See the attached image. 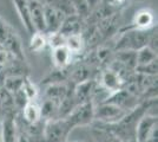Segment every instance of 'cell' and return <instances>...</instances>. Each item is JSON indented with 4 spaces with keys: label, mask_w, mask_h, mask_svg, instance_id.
I'll return each mask as SVG.
<instances>
[{
    "label": "cell",
    "mask_w": 158,
    "mask_h": 142,
    "mask_svg": "<svg viewBox=\"0 0 158 142\" xmlns=\"http://www.w3.org/2000/svg\"><path fill=\"white\" fill-rule=\"evenodd\" d=\"M130 111L120 108L110 102H102L94 107V120L106 123V124H117L125 117Z\"/></svg>",
    "instance_id": "obj_1"
},
{
    "label": "cell",
    "mask_w": 158,
    "mask_h": 142,
    "mask_svg": "<svg viewBox=\"0 0 158 142\" xmlns=\"http://www.w3.org/2000/svg\"><path fill=\"white\" fill-rule=\"evenodd\" d=\"M149 39H150V34L148 33V31L127 30V32H124L117 41L116 51L119 50L137 51L139 49L146 46L149 44Z\"/></svg>",
    "instance_id": "obj_2"
},
{
    "label": "cell",
    "mask_w": 158,
    "mask_h": 142,
    "mask_svg": "<svg viewBox=\"0 0 158 142\" xmlns=\"http://www.w3.org/2000/svg\"><path fill=\"white\" fill-rule=\"evenodd\" d=\"M72 126L66 118H53L46 121L43 135L45 142H65Z\"/></svg>",
    "instance_id": "obj_3"
},
{
    "label": "cell",
    "mask_w": 158,
    "mask_h": 142,
    "mask_svg": "<svg viewBox=\"0 0 158 142\" xmlns=\"http://www.w3.org/2000/svg\"><path fill=\"white\" fill-rule=\"evenodd\" d=\"M135 133L137 142H157V116L146 114L140 116Z\"/></svg>",
    "instance_id": "obj_4"
},
{
    "label": "cell",
    "mask_w": 158,
    "mask_h": 142,
    "mask_svg": "<svg viewBox=\"0 0 158 142\" xmlns=\"http://www.w3.org/2000/svg\"><path fill=\"white\" fill-rule=\"evenodd\" d=\"M70 122L72 128L78 126H87L94 120V104L92 101L80 103L69 114V116L64 117Z\"/></svg>",
    "instance_id": "obj_5"
},
{
    "label": "cell",
    "mask_w": 158,
    "mask_h": 142,
    "mask_svg": "<svg viewBox=\"0 0 158 142\" xmlns=\"http://www.w3.org/2000/svg\"><path fill=\"white\" fill-rule=\"evenodd\" d=\"M66 15L61 10L53 6H44V20H45V34L59 32Z\"/></svg>",
    "instance_id": "obj_6"
},
{
    "label": "cell",
    "mask_w": 158,
    "mask_h": 142,
    "mask_svg": "<svg viewBox=\"0 0 158 142\" xmlns=\"http://www.w3.org/2000/svg\"><path fill=\"white\" fill-rule=\"evenodd\" d=\"M156 25V14L151 8H140L133 14L131 26L129 30H138V31H150Z\"/></svg>",
    "instance_id": "obj_7"
},
{
    "label": "cell",
    "mask_w": 158,
    "mask_h": 142,
    "mask_svg": "<svg viewBox=\"0 0 158 142\" xmlns=\"http://www.w3.org/2000/svg\"><path fill=\"white\" fill-rule=\"evenodd\" d=\"M100 84L109 93V96L124 88L125 81L111 68L105 69L100 75Z\"/></svg>",
    "instance_id": "obj_8"
},
{
    "label": "cell",
    "mask_w": 158,
    "mask_h": 142,
    "mask_svg": "<svg viewBox=\"0 0 158 142\" xmlns=\"http://www.w3.org/2000/svg\"><path fill=\"white\" fill-rule=\"evenodd\" d=\"M51 57H52L54 68L57 70H60V71H64L69 68L73 59V54H71V51L65 45L53 47Z\"/></svg>",
    "instance_id": "obj_9"
},
{
    "label": "cell",
    "mask_w": 158,
    "mask_h": 142,
    "mask_svg": "<svg viewBox=\"0 0 158 142\" xmlns=\"http://www.w3.org/2000/svg\"><path fill=\"white\" fill-rule=\"evenodd\" d=\"M30 17L34 32L45 33V20H44V6L35 0H28Z\"/></svg>",
    "instance_id": "obj_10"
},
{
    "label": "cell",
    "mask_w": 158,
    "mask_h": 142,
    "mask_svg": "<svg viewBox=\"0 0 158 142\" xmlns=\"http://www.w3.org/2000/svg\"><path fill=\"white\" fill-rule=\"evenodd\" d=\"M94 93H96V83L92 80H89V81L78 83L73 90L72 95L77 104H80V103L91 101V97Z\"/></svg>",
    "instance_id": "obj_11"
},
{
    "label": "cell",
    "mask_w": 158,
    "mask_h": 142,
    "mask_svg": "<svg viewBox=\"0 0 158 142\" xmlns=\"http://www.w3.org/2000/svg\"><path fill=\"white\" fill-rule=\"evenodd\" d=\"M15 11L19 15L20 20L23 25L26 28L27 33L32 36L34 33V28L31 23V17H30V7H28V0H12Z\"/></svg>",
    "instance_id": "obj_12"
},
{
    "label": "cell",
    "mask_w": 158,
    "mask_h": 142,
    "mask_svg": "<svg viewBox=\"0 0 158 142\" xmlns=\"http://www.w3.org/2000/svg\"><path fill=\"white\" fill-rule=\"evenodd\" d=\"M69 94H70L69 87L64 82L48 83L45 89V98L57 102H61Z\"/></svg>",
    "instance_id": "obj_13"
},
{
    "label": "cell",
    "mask_w": 158,
    "mask_h": 142,
    "mask_svg": "<svg viewBox=\"0 0 158 142\" xmlns=\"http://www.w3.org/2000/svg\"><path fill=\"white\" fill-rule=\"evenodd\" d=\"M23 118L30 126H35L41 120L40 104L37 101H28L23 107Z\"/></svg>",
    "instance_id": "obj_14"
},
{
    "label": "cell",
    "mask_w": 158,
    "mask_h": 142,
    "mask_svg": "<svg viewBox=\"0 0 158 142\" xmlns=\"http://www.w3.org/2000/svg\"><path fill=\"white\" fill-rule=\"evenodd\" d=\"M1 123V133H2V142H17L18 137V127L15 120L12 116H6L2 118Z\"/></svg>",
    "instance_id": "obj_15"
},
{
    "label": "cell",
    "mask_w": 158,
    "mask_h": 142,
    "mask_svg": "<svg viewBox=\"0 0 158 142\" xmlns=\"http://www.w3.org/2000/svg\"><path fill=\"white\" fill-rule=\"evenodd\" d=\"M80 30H81V17L73 14V15L66 17V19L60 27L59 33L63 37H67L71 34L80 33Z\"/></svg>",
    "instance_id": "obj_16"
},
{
    "label": "cell",
    "mask_w": 158,
    "mask_h": 142,
    "mask_svg": "<svg viewBox=\"0 0 158 142\" xmlns=\"http://www.w3.org/2000/svg\"><path fill=\"white\" fill-rule=\"evenodd\" d=\"M59 105L60 102L45 98L44 102L40 104V115H41V118H45L46 121H50V120H53V118H58Z\"/></svg>",
    "instance_id": "obj_17"
},
{
    "label": "cell",
    "mask_w": 158,
    "mask_h": 142,
    "mask_svg": "<svg viewBox=\"0 0 158 142\" xmlns=\"http://www.w3.org/2000/svg\"><path fill=\"white\" fill-rule=\"evenodd\" d=\"M157 61V51L150 46H144L136 51V67H142Z\"/></svg>",
    "instance_id": "obj_18"
},
{
    "label": "cell",
    "mask_w": 158,
    "mask_h": 142,
    "mask_svg": "<svg viewBox=\"0 0 158 142\" xmlns=\"http://www.w3.org/2000/svg\"><path fill=\"white\" fill-rule=\"evenodd\" d=\"M113 61L118 62V63L123 64L127 69L135 71V68H136V51H131V50L116 51Z\"/></svg>",
    "instance_id": "obj_19"
},
{
    "label": "cell",
    "mask_w": 158,
    "mask_h": 142,
    "mask_svg": "<svg viewBox=\"0 0 158 142\" xmlns=\"http://www.w3.org/2000/svg\"><path fill=\"white\" fill-rule=\"evenodd\" d=\"M43 6H53L61 10L64 13L69 15L76 14V10L72 4V0H35Z\"/></svg>",
    "instance_id": "obj_20"
},
{
    "label": "cell",
    "mask_w": 158,
    "mask_h": 142,
    "mask_svg": "<svg viewBox=\"0 0 158 142\" xmlns=\"http://www.w3.org/2000/svg\"><path fill=\"white\" fill-rule=\"evenodd\" d=\"M64 45L71 51V54L73 56L80 54L83 51V47H84V39H83L81 33L71 34V36L65 37Z\"/></svg>",
    "instance_id": "obj_21"
},
{
    "label": "cell",
    "mask_w": 158,
    "mask_h": 142,
    "mask_svg": "<svg viewBox=\"0 0 158 142\" xmlns=\"http://www.w3.org/2000/svg\"><path fill=\"white\" fill-rule=\"evenodd\" d=\"M47 45V38L46 34L41 33V32H34L31 36V39H30V50L32 52H40L43 51Z\"/></svg>",
    "instance_id": "obj_22"
},
{
    "label": "cell",
    "mask_w": 158,
    "mask_h": 142,
    "mask_svg": "<svg viewBox=\"0 0 158 142\" xmlns=\"http://www.w3.org/2000/svg\"><path fill=\"white\" fill-rule=\"evenodd\" d=\"M24 81H25V77H23V76H14V75L8 76L5 78L4 88L6 89L10 94L14 95L21 89Z\"/></svg>",
    "instance_id": "obj_23"
},
{
    "label": "cell",
    "mask_w": 158,
    "mask_h": 142,
    "mask_svg": "<svg viewBox=\"0 0 158 142\" xmlns=\"http://www.w3.org/2000/svg\"><path fill=\"white\" fill-rule=\"evenodd\" d=\"M21 91H23V94L25 95L27 102L35 101L37 97H38V89H37V87L30 80H27V78H25V81L23 83Z\"/></svg>",
    "instance_id": "obj_24"
},
{
    "label": "cell",
    "mask_w": 158,
    "mask_h": 142,
    "mask_svg": "<svg viewBox=\"0 0 158 142\" xmlns=\"http://www.w3.org/2000/svg\"><path fill=\"white\" fill-rule=\"evenodd\" d=\"M90 69L85 67V65H79L78 68L74 69V71L71 75V78L73 80V82H76L77 84L81 83V82H85L90 80Z\"/></svg>",
    "instance_id": "obj_25"
},
{
    "label": "cell",
    "mask_w": 158,
    "mask_h": 142,
    "mask_svg": "<svg viewBox=\"0 0 158 142\" xmlns=\"http://www.w3.org/2000/svg\"><path fill=\"white\" fill-rule=\"evenodd\" d=\"M12 57H13V56L10 54L7 50H5L4 47H1V49H0V68L7 67V65L11 63V58H12Z\"/></svg>",
    "instance_id": "obj_26"
},
{
    "label": "cell",
    "mask_w": 158,
    "mask_h": 142,
    "mask_svg": "<svg viewBox=\"0 0 158 142\" xmlns=\"http://www.w3.org/2000/svg\"><path fill=\"white\" fill-rule=\"evenodd\" d=\"M111 5L113 6H120V5H124L126 2V0H110Z\"/></svg>",
    "instance_id": "obj_27"
},
{
    "label": "cell",
    "mask_w": 158,
    "mask_h": 142,
    "mask_svg": "<svg viewBox=\"0 0 158 142\" xmlns=\"http://www.w3.org/2000/svg\"><path fill=\"white\" fill-rule=\"evenodd\" d=\"M0 142H2V133H1V123H0Z\"/></svg>",
    "instance_id": "obj_28"
},
{
    "label": "cell",
    "mask_w": 158,
    "mask_h": 142,
    "mask_svg": "<svg viewBox=\"0 0 158 142\" xmlns=\"http://www.w3.org/2000/svg\"><path fill=\"white\" fill-rule=\"evenodd\" d=\"M73 142H80V141H73Z\"/></svg>",
    "instance_id": "obj_29"
}]
</instances>
